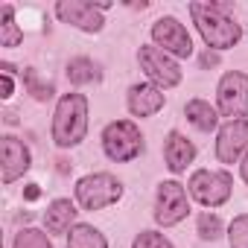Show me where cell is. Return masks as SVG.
<instances>
[{
	"mask_svg": "<svg viewBox=\"0 0 248 248\" xmlns=\"http://www.w3.org/2000/svg\"><path fill=\"white\" fill-rule=\"evenodd\" d=\"M190 15L196 30L202 32L207 50H231L233 44H239L242 30L233 18H228L222 12V6L216 3H190Z\"/></svg>",
	"mask_w": 248,
	"mask_h": 248,
	"instance_id": "6da1fadb",
	"label": "cell"
},
{
	"mask_svg": "<svg viewBox=\"0 0 248 248\" xmlns=\"http://www.w3.org/2000/svg\"><path fill=\"white\" fill-rule=\"evenodd\" d=\"M88 135V99L85 93H64L53 114V140L62 149L79 146Z\"/></svg>",
	"mask_w": 248,
	"mask_h": 248,
	"instance_id": "7a4b0ae2",
	"label": "cell"
},
{
	"mask_svg": "<svg viewBox=\"0 0 248 248\" xmlns=\"http://www.w3.org/2000/svg\"><path fill=\"white\" fill-rule=\"evenodd\" d=\"M102 149H105V155L111 161L129 164V161L143 155L146 143H143L140 129L132 120H114V123H108V126L102 129Z\"/></svg>",
	"mask_w": 248,
	"mask_h": 248,
	"instance_id": "3957f363",
	"label": "cell"
},
{
	"mask_svg": "<svg viewBox=\"0 0 248 248\" xmlns=\"http://www.w3.org/2000/svg\"><path fill=\"white\" fill-rule=\"evenodd\" d=\"M123 199V184L111 172H93L76 181V202L85 210H105Z\"/></svg>",
	"mask_w": 248,
	"mask_h": 248,
	"instance_id": "277c9868",
	"label": "cell"
},
{
	"mask_svg": "<svg viewBox=\"0 0 248 248\" xmlns=\"http://www.w3.org/2000/svg\"><path fill=\"white\" fill-rule=\"evenodd\" d=\"M231 190H233V178L225 170H196L187 184V193L204 207L225 204L231 199Z\"/></svg>",
	"mask_w": 248,
	"mask_h": 248,
	"instance_id": "5b68a950",
	"label": "cell"
},
{
	"mask_svg": "<svg viewBox=\"0 0 248 248\" xmlns=\"http://www.w3.org/2000/svg\"><path fill=\"white\" fill-rule=\"evenodd\" d=\"M216 111L228 120H248V73L231 70L219 79Z\"/></svg>",
	"mask_w": 248,
	"mask_h": 248,
	"instance_id": "8992f818",
	"label": "cell"
},
{
	"mask_svg": "<svg viewBox=\"0 0 248 248\" xmlns=\"http://www.w3.org/2000/svg\"><path fill=\"white\" fill-rule=\"evenodd\" d=\"M187 213H190L187 187L178 184V181H161L158 196H155V222L164 225V228H172L181 219H187Z\"/></svg>",
	"mask_w": 248,
	"mask_h": 248,
	"instance_id": "52a82bcc",
	"label": "cell"
},
{
	"mask_svg": "<svg viewBox=\"0 0 248 248\" xmlns=\"http://www.w3.org/2000/svg\"><path fill=\"white\" fill-rule=\"evenodd\" d=\"M111 9V3H88V0H59L56 3V15L62 24H70L82 32H99L105 27L102 12Z\"/></svg>",
	"mask_w": 248,
	"mask_h": 248,
	"instance_id": "ba28073f",
	"label": "cell"
},
{
	"mask_svg": "<svg viewBox=\"0 0 248 248\" xmlns=\"http://www.w3.org/2000/svg\"><path fill=\"white\" fill-rule=\"evenodd\" d=\"M152 41H155V47H161L172 59H190L193 56V38H190L187 27L172 15H164L152 24Z\"/></svg>",
	"mask_w": 248,
	"mask_h": 248,
	"instance_id": "9c48e42d",
	"label": "cell"
},
{
	"mask_svg": "<svg viewBox=\"0 0 248 248\" xmlns=\"http://www.w3.org/2000/svg\"><path fill=\"white\" fill-rule=\"evenodd\" d=\"M138 62H140V67L146 70L149 82L158 85L161 91H170V88H175V85L181 82V67H178V62H175L172 56H167L161 47H140V50H138Z\"/></svg>",
	"mask_w": 248,
	"mask_h": 248,
	"instance_id": "30bf717a",
	"label": "cell"
},
{
	"mask_svg": "<svg viewBox=\"0 0 248 248\" xmlns=\"http://www.w3.org/2000/svg\"><path fill=\"white\" fill-rule=\"evenodd\" d=\"M248 152V120H228L216 135V158L222 164H236Z\"/></svg>",
	"mask_w": 248,
	"mask_h": 248,
	"instance_id": "8fae6325",
	"label": "cell"
},
{
	"mask_svg": "<svg viewBox=\"0 0 248 248\" xmlns=\"http://www.w3.org/2000/svg\"><path fill=\"white\" fill-rule=\"evenodd\" d=\"M32 167V155L27 149L24 140L6 135L3 140H0V170H3V184H12L18 181L24 172H30Z\"/></svg>",
	"mask_w": 248,
	"mask_h": 248,
	"instance_id": "7c38bea8",
	"label": "cell"
},
{
	"mask_svg": "<svg viewBox=\"0 0 248 248\" xmlns=\"http://www.w3.org/2000/svg\"><path fill=\"white\" fill-rule=\"evenodd\" d=\"M129 111L135 114V117H152V114H158L161 108H164V91L158 88V85H152V82H140V85H132L129 88Z\"/></svg>",
	"mask_w": 248,
	"mask_h": 248,
	"instance_id": "4fadbf2b",
	"label": "cell"
},
{
	"mask_svg": "<svg viewBox=\"0 0 248 248\" xmlns=\"http://www.w3.org/2000/svg\"><path fill=\"white\" fill-rule=\"evenodd\" d=\"M164 158H167V167L172 172H184L193 164V158H196V146L181 132H170L167 143H164Z\"/></svg>",
	"mask_w": 248,
	"mask_h": 248,
	"instance_id": "5bb4252c",
	"label": "cell"
},
{
	"mask_svg": "<svg viewBox=\"0 0 248 248\" xmlns=\"http://www.w3.org/2000/svg\"><path fill=\"white\" fill-rule=\"evenodd\" d=\"M76 204L70 202V199H56L50 207H47V213H44V228H47V233H67L73 225H76Z\"/></svg>",
	"mask_w": 248,
	"mask_h": 248,
	"instance_id": "9a60e30c",
	"label": "cell"
},
{
	"mask_svg": "<svg viewBox=\"0 0 248 248\" xmlns=\"http://www.w3.org/2000/svg\"><path fill=\"white\" fill-rule=\"evenodd\" d=\"M184 114H187V120L193 123L199 132H213L219 126V111L210 102H204V99H190Z\"/></svg>",
	"mask_w": 248,
	"mask_h": 248,
	"instance_id": "2e32d148",
	"label": "cell"
},
{
	"mask_svg": "<svg viewBox=\"0 0 248 248\" xmlns=\"http://www.w3.org/2000/svg\"><path fill=\"white\" fill-rule=\"evenodd\" d=\"M67 248H108L102 231H96L93 225H85V222H76L67 233Z\"/></svg>",
	"mask_w": 248,
	"mask_h": 248,
	"instance_id": "e0dca14e",
	"label": "cell"
},
{
	"mask_svg": "<svg viewBox=\"0 0 248 248\" xmlns=\"http://www.w3.org/2000/svg\"><path fill=\"white\" fill-rule=\"evenodd\" d=\"M24 41V32H21V27L15 24V6H3L0 9V47H6V50H12V47H18Z\"/></svg>",
	"mask_w": 248,
	"mask_h": 248,
	"instance_id": "ac0fdd59",
	"label": "cell"
},
{
	"mask_svg": "<svg viewBox=\"0 0 248 248\" xmlns=\"http://www.w3.org/2000/svg\"><path fill=\"white\" fill-rule=\"evenodd\" d=\"M99 67L91 62V59H73L67 64V79L73 85H91V82H99Z\"/></svg>",
	"mask_w": 248,
	"mask_h": 248,
	"instance_id": "d6986e66",
	"label": "cell"
},
{
	"mask_svg": "<svg viewBox=\"0 0 248 248\" xmlns=\"http://www.w3.org/2000/svg\"><path fill=\"white\" fill-rule=\"evenodd\" d=\"M12 248H53V242H50L47 231L24 228V231H18V236H15V242H12Z\"/></svg>",
	"mask_w": 248,
	"mask_h": 248,
	"instance_id": "ffe728a7",
	"label": "cell"
},
{
	"mask_svg": "<svg viewBox=\"0 0 248 248\" xmlns=\"http://www.w3.org/2000/svg\"><path fill=\"white\" fill-rule=\"evenodd\" d=\"M228 245L231 248H248V213H239L228 228Z\"/></svg>",
	"mask_w": 248,
	"mask_h": 248,
	"instance_id": "44dd1931",
	"label": "cell"
},
{
	"mask_svg": "<svg viewBox=\"0 0 248 248\" xmlns=\"http://www.w3.org/2000/svg\"><path fill=\"white\" fill-rule=\"evenodd\" d=\"M196 228H199V236L202 239H219L222 236V219L216 216V213H202L199 216V222H196Z\"/></svg>",
	"mask_w": 248,
	"mask_h": 248,
	"instance_id": "7402d4cb",
	"label": "cell"
},
{
	"mask_svg": "<svg viewBox=\"0 0 248 248\" xmlns=\"http://www.w3.org/2000/svg\"><path fill=\"white\" fill-rule=\"evenodd\" d=\"M132 248H175V245H172L164 233H158V231H140V233L135 236Z\"/></svg>",
	"mask_w": 248,
	"mask_h": 248,
	"instance_id": "603a6c76",
	"label": "cell"
},
{
	"mask_svg": "<svg viewBox=\"0 0 248 248\" xmlns=\"http://www.w3.org/2000/svg\"><path fill=\"white\" fill-rule=\"evenodd\" d=\"M24 82H27V88L32 91V96H35V99H41V102H44V99H50V96H53V88H50V85H41V82L35 79V73H32V70H27V73H24Z\"/></svg>",
	"mask_w": 248,
	"mask_h": 248,
	"instance_id": "cb8c5ba5",
	"label": "cell"
},
{
	"mask_svg": "<svg viewBox=\"0 0 248 248\" xmlns=\"http://www.w3.org/2000/svg\"><path fill=\"white\" fill-rule=\"evenodd\" d=\"M12 91H15L12 73H3V93H0V96H3V99H9V96H12Z\"/></svg>",
	"mask_w": 248,
	"mask_h": 248,
	"instance_id": "d4e9b609",
	"label": "cell"
},
{
	"mask_svg": "<svg viewBox=\"0 0 248 248\" xmlns=\"http://www.w3.org/2000/svg\"><path fill=\"white\" fill-rule=\"evenodd\" d=\"M41 196V190H38V184H27V190H24V199L27 202H35Z\"/></svg>",
	"mask_w": 248,
	"mask_h": 248,
	"instance_id": "484cf974",
	"label": "cell"
},
{
	"mask_svg": "<svg viewBox=\"0 0 248 248\" xmlns=\"http://www.w3.org/2000/svg\"><path fill=\"white\" fill-rule=\"evenodd\" d=\"M213 64H219V56H216V53H210V50H207V53H204V56H202V67H213Z\"/></svg>",
	"mask_w": 248,
	"mask_h": 248,
	"instance_id": "4316f807",
	"label": "cell"
},
{
	"mask_svg": "<svg viewBox=\"0 0 248 248\" xmlns=\"http://www.w3.org/2000/svg\"><path fill=\"white\" fill-rule=\"evenodd\" d=\"M239 175H242V181L248 184V152L242 155V161H239Z\"/></svg>",
	"mask_w": 248,
	"mask_h": 248,
	"instance_id": "83f0119b",
	"label": "cell"
}]
</instances>
